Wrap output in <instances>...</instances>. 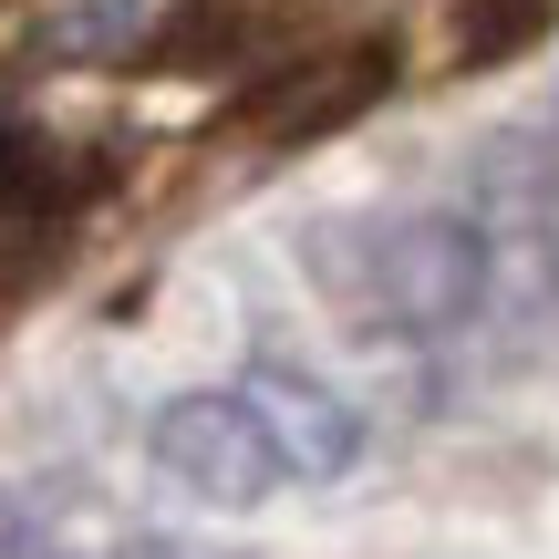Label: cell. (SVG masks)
<instances>
[{"instance_id":"cell-2","label":"cell","mask_w":559,"mask_h":559,"mask_svg":"<svg viewBox=\"0 0 559 559\" xmlns=\"http://www.w3.org/2000/svg\"><path fill=\"white\" fill-rule=\"evenodd\" d=\"M239 415L260 425V445H270V466L280 477H300V487H321V477H342V466H362V415L342 394H321V383H290V373H270L260 394H239Z\"/></svg>"},{"instance_id":"cell-1","label":"cell","mask_w":559,"mask_h":559,"mask_svg":"<svg viewBox=\"0 0 559 559\" xmlns=\"http://www.w3.org/2000/svg\"><path fill=\"white\" fill-rule=\"evenodd\" d=\"M353 321L362 332H404V342H445L487 321V260L466 207H425V218H394L353 249Z\"/></svg>"},{"instance_id":"cell-5","label":"cell","mask_w":559,"mask_h":559,"mask_svg":"<svg viewBox=\"0 0 559 559\" xmlns=\"http://www.w3.org/2000/svg\"><path fill=\"white\" fill-rule=\"evenodd\" d=\"M83 187H94V177H73L32 124H0V218H62Z\"/></svg>"},{"instance_id":"cell-7","label":"cell","mask_w":559,"mask_h":559,"mask_svg":"<svg viewBox=\"0 0 559 559\" xmlns=\"http://www.w3.org/2000/svg\"><path fill=\"white\" fill-rule=\"evenodd\" d=\"M528 156H539V187H549V218H559V94L539 104V124H528Z\"/></svg>"},{"instance_id":"cell-3","label":"cell","mask_w":559,"mask_h":559,"mask_svg":"<svg viewBox=\"0 0 559 559\" xmlns=\"http://www.w3.org/2000/svg\"><path fill=\"white\" fill-rule=\"evenodd\" d=\"M156 456L187 466L207 498H260V487L280 477L270 445H260V425L239 415V394H198V404H177V415L156 425Z\"/></svg>"},{"instance_id":"cell-4","label":"cell","mask_w":559,"mask_h":559,"mask_svg":"<svg viewBox=\"0 0 559 559\" xmlns=\"http://www.w3.org/2000/svg\"><path fill=\"white\" fill-rule=\"evenodd\" d=\"M394 73H404L394 32L353 41V52H342V62H300L290 104H280V115H270V135H280V145H311V135H332V124H353L362 104H383V94H394Z\"/></svg>"},{"instance_id":"cell-6","label":"cell","mask_w":559,"mask_h":559,"mask_svg":"<svg viewBox=\"0 0 559 559\" xmlns=\"http://www.w3.org/2000/svg\"><path fill=\"white\" fill-rule=\"evenodd\" d=\"M549 21H559V0H456V62H466V73H487V62L528 52Z\"/></svg>"}]
</instances>
